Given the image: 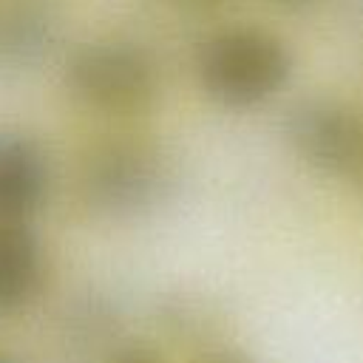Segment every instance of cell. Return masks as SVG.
Listing matches in <instances>:
<instances>
[{
	"instance_id": "obj_1",
	"label": "cell",
	"mask_w": 363,
	"mask_h": 363,
	"mask_svg": "<svg viewBox=\"0 0 363 363\" xmlns=\"http://www.w3.org/2000/svg\"><path fill=\"white\" fill-rule=\"evenodd\" d=\"M201 91L221 108L247 111L272 99L292 77L286 43L258 26H230L204 37L196 48Z\"/></svg>"
},
{
	"instance_id": "obj_2",
	"label": "cell",
	"mask_w": 363,
	"mask_h": 363,
	"mask_svg": "<svg viewBox=\"0 0 363 363\" xmlns=\"http://www.w3.org/2000/svg\"><path fill=\"white\" fill-rule=\"evenodd\" d=\"M173 187V164L147 139L113 136L82 159L79 190L94 213L133 218L159 207Z\"/></svg>"
},
{
	"instance_id": "obj_3",
	"label": "cell",
	"mask_w": 363,
	"mask_h": 363,
	"mask_svg": "<svg viewBox=\"0 0 363 363\" xmlns=\"http://www.w3.org/2000/svg\"><path fill=\"white\" fill-rule=\"evenodd\" d=\"M65 82L85 108L108 116H136L159 96V62L133 40H88L71 51Z\"/></svg>"
},
{
	"instance_id": "obj_4",
	"label": "cell",
	"mask_w": 363,
	"mask_h": 363,
	"mask_svg": "<svg viewBox=\"0 0 363 363\" xmlns=\"http://www.w3.org/2000/svg\"><path fill=\"white\" fill-rule=\"evenodd\" d=\"M292 150L326 176H363V119L335 99H306L286 116Z\"/></svg>"
},
{
	"instance_id": "obj_5",
	"label": "cell",
	"mask_w": 363,
	"mask_h": 363,
	"mask_svg": "<svg viewBox=\"0 0 363 363\" xmlns=\"http://www.w3.org/2000/svg\"><path fill=\"white\" fill-rule=\"evenodd\" d=\"M51 187L45 147L20 130H0V218H26L43 207Z\"/></svg>"
},
{
	"instance_id": "obj_6",
	"label": "cell",
	"mask_w": 363,
	"mask_h": 363,
	"mask_svg": "<svg viewBox=\"0 0 363 363\" xmlns=\"http://www.w3.org/2000/svg\"><path fill=\"white\" fill-rule=\"evenodd\" d=\"M45 275L37 230L26 218H0V315L28 306Z\"/></svg>"
},
{
	"instance_id": "obj_7",
	"label": "cell",
	"mask_w": 363,
	"mask_h": 363,
	"mask_svg": "<svg viewBox=\"0 0 363 363\" xmlns=\"http://www.w3.org/2000/svg\"><path fill=\"white\" fill-rule=\"evenodd\" d=\"M54 0H3L0 3V65L31 68L57 37Z\"/></svg>"
},
{
	"instance_id": "obj_8",
	"label": "cell",
	"mask_w": 363,
	"mask_h": 363,
	"mask_svg": "<svg viewBox=\"0 0 363 363\" xmlns=\"http://www.w3.org/2000/svg\"><path fill=\"white\" fill-rule=\"evenodd\" d=\"M108 363H164V360L145 346H122L111 354Z\"/></svg>"
},
{
	"instance_id": "obj_9",
	"label": "cell",
	"mask_w": 363,
	"mask_h": 363,
	"mask_svg": "<svg viewBox=\"0 0 363 363\" xmlns=\"http://www.w3.org/2000/svg\"><path fill=\"white\" fill-rule=\"evenodd\" d=\"M201 363H252V360L244 357V354H235V352H218V354L204 357Z\"/></svg>"
},
{
	"instance_id": "obj_10",
	"label": "cell",
	"mask_w": 363,
	"mask_h": 363,
	"mask_svg": "<svg viewBox=\"0 0 363 363\" xmlns=\"http://www.w3.org/2000/svg\"><path fill=\"white\" fill-rule=\"evenodd\" d=\"M278 3H286V6H306V3H312V0H278Z\"/></svg>"
},
{
	"instance_id": "obj_11",
	"label": "cell",
	"mask_w": 363,
	"mask_h": 363,
	"mask_svg": "<svg viewBox=\"0 0 363 363\" xmlns=\"http://www.w3.org/2000/svg\"><path fill=\"white\" fill-rule=\"evenodd\" d=\"M0 363H20V360H14V357H9V354L0 352Z\"/></svg>"
}]
</instances>
